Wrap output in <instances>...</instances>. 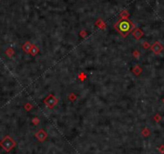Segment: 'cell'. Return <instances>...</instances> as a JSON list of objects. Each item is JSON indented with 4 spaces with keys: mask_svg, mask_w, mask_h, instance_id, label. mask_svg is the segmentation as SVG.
<instances>
[{
    "mask_svg": "<svg viewBox=\"0 0 164 154\" xmlns=\"http://www.w3.org/2000/svg\"><path fill=\"white\" fill-rule=\"evenodd\" d=\"M134 25L127 18H122L119 20L114 25V28L123 37L127 36L133 31Z\"/></svg>",
    "mask_w": 164,
    "mask_h": 154,
    "instance_id": "obj_1",
    "label": "cell"
},
{
    "mask_svg": "<svg viewBox=\"0 0 164 154\" xmlns=\"http://www.w3.org/2000/svg\"><path fill=\"white\" fill-rule=\"evenodd\" d=\"M44 103L45 105L50 109H52L53 107L58 103V99H57L53 95H49L48 97H46L44 99Z\"/></svg>",
    "mask_w": 164,
    "mask_h": 154,
    "instance_id": "obj_2",
    "label": "cell"
},
{
    "mask_svg": "<svg viewBox=\"0 0 164 154\" xmlns=\"http://www.w3.org/2000/svg\"><path fill=\"white\" fill-rule=\"evenodd\" d=\"M1 145L4 148V149H6V150L9 151L10 149H11L15 145V141H14L11 137L7 136L2 141Z\"/></svg>",
    "mask_w": 164,
    "mask_h": 154,
    "instance_id": "obj_3",
    "label": "cell"
},
{
    "mask_svg": "<svg viewBox=\"0 0 164 154\" xmlns=\"http://www.w3.org/2000/svg\"><path fill=\"white\" fill-rule=\"evenodd\" d=\"M151 49L152 50V52L154 53V54H159L160 53L162 52L163 50V46L162 44L160 43L159 41H155L154 43L151 46Z\"/></svg>",
    "mask_w": 164,
    "mask_h": 154,
    "instance_id": "obj_4",
    "label": "cell"
},
{
    "mask_svg": "<svg viewBox=\"0 0 164 154\" xmlns=\"http://www.w3.org/2000/svg\"><path fill=\"white\" fill-rule=\"evenodd\" d=\"M31 43L29 41H27L26 43L23 44V45L22 46V49L23 50V52H24L25 53H30V50H31Z\"/></svg>",
    "mask_w": 164,
    "mask_h": 154,
    "instance_id": "obj_5",
    "label": "cell"
},
{
    "mask_svg": "<svg viewBox=\"0 0 164 154\" xmlns=\"http://www.w3.org/2000/svg\"><path fill=\"white\" fill-rule=\"evenodd\" d=\"M36 137L38 138L40 141H43L47 137V133L44 132V130H40V132H38L36 134H35Z\"/></svg>",
    "mask_w": 164,
    "mask_h": 154,
    "instance_id": "obj_6",
    "label": "cell"
},
{
    "mask_svg": "<svg viewBox=\"0 0 164 154\" xmlns=\"http://www.w3.org/2000/svg\"><path fill=\"white\" fill-rule=\"evenodd\" d=\"M133 36H134V38H135L136 40H138L143 36V32H142V31L141 29L137 28V29H136V30L133 32Z\"/></svg>",
    "mask_w": 164,
    "mask_h": 154,
    "instance_id": "obj_7",
    "label": "cell"
},
{
    "mask_svg": "<svg viewBox=\"0 0 164 154\" xmlns=\"http://www.w3.org/2000/svg\"><path fill=\"white\" fill-rule=\"evenodd\" d=\"M39 52H40L39 48L37 47L35 44H32L31 48V50H30V54L31 56H35V55L38 54Z\"/></svg>",
    "mask_w": 164,
    "mask_h": 154,
    "instance_id": "obj_8",
    "label": "cell"
},
{
    "mask_svg": "<svg viewBox=\"0 0 164 154\" xmlns=\"http://www.w3.org/2000/svg\"><path fill=\"white\" fill-rule=\"evenodd\" d=\"M133 72L136 74V75H139L140 73H142V68L139 66V65H135L133 69Z\"/></svg>",
    "mask_w": 164,
    "mask_h": 154,
    "instance_id": "obj_9",
    "label": "cell"
},
{
    "mask_svg": "<svg viewBox=\"0 0 164 154\" xmlns=\"http://www.w3.org/2000/svg\"><path fill=\"white\" fill-rule=\"evenodd\" d=\"M154 119H155L157 122H158V121H159V120L161 119V116L159 115H156L155 116H154Z\"/></svg>",
    "mask_w": 164,
    "mask_h": 154,
    "instance_id": "obj_10",
    "label": "cell"
},
{
    "mask_svg": "<svg viewBox=\"0 0 164 154\" xmlns=\"http://www.w3.org/2000/svg\"><path fill=\"white\" fill-rule=\"evenodd\" d=\"M149 47H150L149 43H147V42H144V48L145 49H148Z\"/></svg>",
    "mask_w": 164,
    "mask_h": 154,
    "instance_id": "obj_11",
    "label": "cell"
},
{
    "mask_svg": "<svg viewBox=\"0 0 164 154\" xmlns=\"http://www.w3.org/2000/svg\"><path fill=\"white\" fill-rule=\"evenodd\" d=\"M160 151H161L162 152H164V146H161V148H160Z\"/></svg>",
    "mask_w": 164,
    "mask_h": 154,
    "instance_id": "obj_12",
    "label": "cell"
},
{
    "mask_svg": "<svg viewBox=\"0 0 164 154\" xmlns=\"http://www.w3.org/2000/svg\"><path fill=\"white\" fill-rule=\"evenodd\" d=\"M162 101H163V102H164V99H163V100H162Z\"/></svg>",
    "mask_w": 164,
    "mask_h": 154,
    "instance_id": "obj_13",
    "label": "cell"
}]
</instances>
